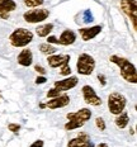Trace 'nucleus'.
I'll list each match as a JSON object with an SVG mask.
<instances>
[{
  "label": "nucleus",
  "instance_id": "obj_13",
  "mask_svg": "<svg viewBox=\"0 0 137 147\" xmlns=\"http://www.w3.org/2000/svg\"><path fill=\"white\" fill-rule=\"evenodd\" d=\"M102 29H103L102 26H94V27H89V28L79 29V33H80L83 41H90V39L95 38V37L102 32Z\"/></svg>",
  "mask_w": 137,
  "mask_h": 147
},
{
  "label": "nucleus",
  "instance_id": "obj_15",
  "mask_svg": "<svg viewBox=\"0 0 137 147\" xmlns=\"http://www.w3.org/2000/svg\"><path fill=\"white\" fill-rule=\"evenodd\" d=\"M18 63L20 66H24V67H28L32 65L33 62V53L32 51L28 50V48H24V50L18 55Z\"/></svg>",
  "mask_w": 137,
  "mask_h": 147
},
{
  "label": "nucleus",
  "instance_id": "obj_3",
  "mask_svg": "<svg viewBox=\"0 0 137 147\" xmlns=\"http://www.w3.org/2000/svg\"><path fill=\"white\" fill-rule=\"evenodd\" d=\"M95 69V60L93 56L88 53H81L78 57V62H76V70L80 75L88 76L91 75Z\"/></svg>",
  "mask_w": 137,
  "mask_h": 147
},
{
  "label": "nucleus",
  "instance_id": "obj_9",
  "mask_svg": "<svg viewBox=\"0 0 137 147\" xmlns=\"http://www.w3.org/2000/svg\"><path fill=\"white\" fill-rule=\"evenodd\" d=\"M69 103H70V96L67 94H61L59 96L51 98L50 102H47V104H46V107L50 109H60L66 107Z\"/></svg>",
  "mask_w": 137,
  "mask_h": 147
},
{
  "label": "nucleus",
  "instance_id": "obj_17",
  "mask_svg": "<svg viewBox=\"0 0 137 147\" xmlns=\"http://www.w3.org/2000/svg\"><path fill=\"white\" fill-rule=\"evenodd\" d=\"M128 122H130V115L127 112H121L119 114H117V117L114 119V123L117 125L119 129H123V128H126L127 125H128Z\"/></svg>",
  "mask_w": 137,
  "mask_h": 147
},
{
  "label": "nucleus",
  "instance_id": "obj_7",
  "mask_svg": "<svg viewBox=\"0 0 137 147\" xmlns=\"http://www.w3.org/2000/svg\"><path fill=\"white\" fill-rule=\"evenodd\" d=\"M83 98H84V102L86 104H90V105H94V107H99L102 105V99L97 95L95 90L90 86V85H84L83 89Z\"/></svg>",
  "mask_w": 137,
  "mask_h": 147
},
{
  "label": "nucleus",
  "instance_id": "obj_4",
  "mask_svg": "<svg viewBox=\"0 0 137 147\" xmlns=\"http://www.w3.org/2000/svg\"><path fill=\"white\" fill-rule=\"evenodd\" d=\"M127 105V99L121 93H112L108 96V109L112 114L117 115L123 112Z\"/></svg>",
  "mask_w": 137,
  "mask_h": 147
},
{
  "label": "nucleus",
  "instance_id": "obj_14",
  "mask_svg": "<svg viewBox=\"0 0 137 147\" xmlns=\"http://www.w3.org/2000/svg\"><path fill=\"white\" fill-rule=\"evenodd\" d=\"M66 117H67V119H75V121H80L85 123L91 118V112L88 108H81L80 110H78L75 113H69Z\"/></svg>",
  "mask_w": 137,
  "mask_h": 147
},
{
  "label": "nucleus",
  "instance_id": "obj_28",
  "mask_svg": "<svg viewBox=\"0 0 137 147\" xmlns=\"http://www.w3.org/2000/svg\"><path fill=\"white\" fill-rule=\"evenodd\" d=\"M46 81H47V79H46L45 78V76H38V78L37 79H36V84H45V82Z\"/></svg>",
  "mask_w": 137,
  "mask_h": 147
},
{
  "label": "nucleus",
  "instance_id": "obj_27",
  "mask_svg": "<svg viewBox=\"0 0 137 147\" xmlns=\"http://www.w3.org/2000/svg\"><path fill=\"white\" fill-rule=\"evenodd\" d=\"M34 70H36V71H37L38 74H41V75H45V74H46V70H45L42 66H39V65H36V66H34Z\"/></svg>",
  "mask_w": 137,
  "mask_h": 147
},
{
  "label": "nucleus",
  "instance_id": "obj_19",
  "mask_svg": "<svg viewBox=\"0 0 137 147\" xmlns=\"http://www.w3.org/2000/svg\"><path fill=\"white\" fill-rule=\"evenodd\" d=\"M39 51H41L43 55H46V56H50V55L56 53L57 48L53 47V46L50 45V43H42V45H39Z\"/></svg>",
  "mask_w": 137,
  "mask_h": 147
},
{
  "label": "nucleus",
  "instance_id": "obj_12",
  "mask_svg": "<svg viewBox=\"0 0 137 147\" xmlns=\"http://www.w3.org/2000/svg\"><path fill=\"white\" fill-rule=\"evenodd\" d=\"M17 9V3L14 0H0V18L8 19L9 14Z\"/></svg>",
  "mask_w": 137,
  "mask_h": 147
},
{
  "label": "nucleus",
  "instance_id": "obj_18",
  "mask_svg": "<svg viewBox=\"0 0 137 147\" xmlns=\"http://www.w3.org/2000/svg\"><path fill=\"white\" fill-rule=\"evenodd\" d=\"M52 29H53V24L47 23V24H43V26L37 27L36 28V33L38 34V37H47V36H50Z\"/></svg>",
  "mask_w": 137,
  "mask_h": 147
},
{
  "label": "nucleus",
  "instance_id": "obj_26",
  "mask_svg": "<svg viewBox=\"0 0 137 147\" xmlns=\"http://www.w3.org/2000/svg\"><path fill=\"white\" fill-rule=\"evenodd\" d=\"M43 145H45L43 141H42V140H37V141H34V142H33L29 147H43Z\"/></svg>",
  "mask_w": 137,
  "mask_h": 147
},
{
  "label": "nucleus",
  "instance_id": "obj_1",
  "mask_svg": "<svg viewBox=\"0 0 137 147\" xmlns=\"http://www.w3.org/2000/svg\"><path fill=\"white\" fill-rule=\"evenodd\" d=\"M109 61L115 63V65L119 67L121 76L127 82L136 84L137 82V72H136V66L133 65V63H131L130 61L127 59H124V57L117 56V55H113V56L109 57Z\"/></svg>",
  "mask_w": 137,
  "mask_h": 147
},
{
  "label": "nucleus",
  "instance_id": "obj_20",
  "mask_svg": "<svg viewBox=\"0 0 137 147\" xmlns=\"http://www.w3.org/2000/svg\"><path fill=\"white\" fill-rule=\"evenodd\" d=\"M85 123L80 121H75V119H69V122L65 124V129L66 131H72V129H78V128L83 127Z\"/></svg>",
  "mask_w": 137,
  "mask_h": 147
},
{
  "label": "nucleus",
  "instance_id": "obj_30",
  "mask_svg": "<svg viewBox=\"0 0 137 147\" xmlns=\"http://www.w3.org/2000/svg\"><path fill=\"white\" fill-rule=\"evenodd\" d=\"M98 79L100 80V82H102L103 86H104V85H105V76L103 75V74H99V75H98Z\"/></svg>",
  "mask_w": 137,
  "mask_h": 147
},
{
  "label": "nucleus",
  "instance_id": "obj_10",
  "mask_svg": "<svg viewBox=\"0 0 137 147\" xmlns=\"http://www.w3.org/2000/svg\"><path fill=\"white\" fill-rule=\"evenodd\" d=\"M70 55H50L47 57V62L50 67L56 69V67H61L63 65H69L70 61Z\"/></svg>",
  "mask_w": 137,
  "mask_h": 147
},
{
  "label": "nucleus",
  "instance_id": "obj_29",
  "mask_svg": "<svg viewBox=\"0 0 137 147\" xmlns=\"http://www.w3.org/2000/svg\"><path fill=\"white\" fill-rule=\"evenodd\" d=\"M91 19H93V17H91V14H90V11L89 10H86L85 11V20L84 22H91Z\"/></svg>",
  "mask_w": 137,
  "mask_h": 147
},
{
  "label": "nucleus",
  "instance_id": "obj_5",
  "mask_svg": "<svg viewBox=\"0 0 137 147\" xmlns=\"http://www.w3.org/2000/svg\"><path fill=\"white\" fill-rule=\"evenodd\" d=\"M121 9L131 19L133 29L137 30V5L136 0H121Z\"/></svg>",
  "mask_w": 137,
  "mask_h": 147
},
{
  "label": "nucleus",
  "instance_id": "obj_16",
  "mask_svg": "<svg viewBox=\"0 0 137 147\" xmlns=\"http://www.w3.org/2000/svg\"><path fill=\"white\" fill-rule=\"evenodd\" d=\"M76 41V34L74 30L71 29H65L62 33H61L60 38H59V45L62 46H70L72 45Z\"/></svg>",
  "mask_w": 137,
  "mask_h": 147
},
{
  "label": "nucleus",
  "instance_id": "obj_31",
  "mask_svg": "<svg viewBox=\"0 0 137 147\" xmlns=\"http://www.w3.org/2000/svg\"><path fill=\"white\" fill-rule=\"evenodd\" d=\"M98 147H109V146L107 145V143H104V142H100L99 145H98Z\"/></svg>",
  "mask_w": 137,
  "mask_h": 147
},
{
  "label": "nucleus",
  "instance_id": "obj_25",
  "mask_svg": "<svg viewBox=\"0 0 137 147\" xmlns=\"http://www.w3.org/2000/svg\"><path fill=\"white\" fill-rule=\"evenodd\" d=\"M47 43H50V45H52V43L59 45V39H57L55 36H47Z\"/></svg>",
  "mask_w": 137,
  "mask_h": 147
},
{
  "label": "nucleus",
  "instance_id": "obj_33",
  "mask_svg": "<svg viewBox=\"0 0 137 147\" xmlns=\"http://www.w3.org/2000/svg\"><path fill=\"white\" fill-rule=\"evenodd\" d=\"M0 99H1V95H0Z\"/></svg>",
  "mask_w": 137,
  "mask_h": 147
},
{
  "label": "nucleus",
  "instance_id": "obj_11",
  "mask_svg": "<svg viewBox=\"0 0 137 147\" xmlns=\"http://www.w3.org/2000/svg\"><path fill=\"white\" fill-rule=\"evenodd\" d=\"M67 147H93V143L86 133H80L78 137L69 141Z\"/></svg>",
  "mask_w": 137,
  "mask_h": 147
},
{
  "label": "nucleus",
  "instance_id": "obj_23",
  "mask_svg": "<svg viewBox=\"0 0 137 147\" xmlns=\"http://www.w3.org/2000/svg\"><path fill=\"white\" fill-rule=\"evenodd\" d=\"M8 128H9V131H10V132H13L14 134H18V133H19V131H20V125L18 123H9Z\"/></svg>",
  "mask_w": 137,
  "mask_h": 147
},
{
  "label": "nucleus",
  "instance_id": "obj_32",
  "mask_svg": "<svg viewBox=\"0 0 137 147\" xmlns=\"http://www.w3.org/2000/svg\"><path fill=\"white\" fill-rule=\"evenodd\" d=\"M39 108H42V109L46 108V104H39Z\"/></svg>",
  "mask_w": 137,
  "mask_h": 147
},
{
  "label": "nucleus",
  "instance_id": "obj_8",
  "mask_svg": "<svg viewBox=\"0 0 137 147\" xmlns=\"http://www.w3.org/2000/svg\"><path fill=\"white\" fill-rule=\"evenodd\" d=\"M79 82V79L76 76H69V78L63 79V80H60V81H55V89L62 93V91H67L70 89H74Z\"/></svg>",
  "mask_w": 137,
  "mask_h": 147
},
{
  "label": "nucleus",
  "instance_id": "obj_21",
  "mask_svg": "<svg viewBox=\"0 0 137 147\" xmlns=\"http://www.w3.org/2000/svg\"><path fill=\"white\" fill-rule=\"evenodd\" d=\"M27 8H37L45 3V0H23Z\"/></svg>",
  "mask_w": 137,
  "mask_h": 147
},
{
  "label": "nucleus",
  "instance_id": "obj_2",
  "mask_svg": "<svg viewBox=\"0 0 137 147\" xmlns=\"http://www.w3.org/2000/svg\"><path fill=\"white\" fill-rule=\"evenodd\" d=\"M33 41V33L27 28H17L9 36V42L13 47H26Z\"/></svg>",
  "mask_w": 137,
  "mask_h": 147
},
{
  "label": "nucleus",
  "instance_id": "obj_6",
  "mask_svg": "<svg viewBox=\"0 0 137 147\" xmlns=\"http://www.w3.org/2000/svg\"><path fill=\"white\" fill-rule=\"evenodd\" d=\"M50 17V10L48 9H34V10H28L23 14V18L27 23H41Z\"/></svg>",
  "mask_w": 137,
  "mask_h": 147
},
{
  "label": "nucleus",
  "instance_id": "obj_24",
  "mask_svg": "<svg viewBox=\"0 0 137 147\" xmlns=\"http://www.w3.org/2000/svg\"><path fill=\"white\" fill-rule=\"evenodd\" d=\"M61 75L63 76H70L71 75V67H70L69 65H63L61 66V71H60Z\"/></svg>",
  "mask_w": 137,
  "mask_h": 147
},
{
  "label": "nucleus",
  "instance_id": "obj_22",
  "mask_svg": "<svg viewBox=\"0 0 137 147\" xmlns=\"http://www.w3.org/2000/svg\"><path fill=\"white\" fill-rule=\"evenodd\" d=\"M95 125L98 127V129L102 131V132L103 131H105V128H107L105 122H104V119H103L102 117H97L95 118Z\"/></svg>",
  "mask_w": 137,
  "mask_h": 147
}]
</instances>
